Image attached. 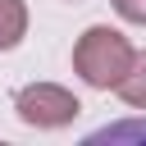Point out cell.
<instances>
[{
	"label": "cell",
	"instance_id": "obj_5",
	"mask_svg": "<svg viewBox=\"0 0 146 146\" xmlns=\"http://www.w3.org/2000/svg\"><path fill=\"white\" fill-rule=\"evenodd\" d=\"M110 5H114V14H119L123 23L146 27V0H110Z\"/></svg>",
	"mask_w": 146,
	"mask_h": 146
},
{
	"label": "cell",
	"instance_id": "obj_7",
	"mask_svg": "<svg viewBox=\"0 0 146 146\" xmlns=\"http://www.w3.org/2000/svg\"><path fill=\"white\" fill-rule=\"evenodd\" d=\"M68 5H78V0H68Z\"/></svg>",
	"mask_w": 146,
	"mask_h": 146
},
{
	"label": "cell",
	"instance_id": "obj_2",
	"mask_svg": "<svg viewBox=\"0 0 146 146\" xmlns=\"http://www.w3.org/2000/svg\"><path fill=\"white\" fill-rule=\"evenodd\" d=\"M14 114H18V123H27L36 132H59V128L78 123L82 100L59 82H27L14 91Z\"/></svg>",
	"mask_w": 146,
	"mask_h": 146
},
{
	"label": "cell",
	"instance_id": "obj_4",
	"mask_svg": "<svg viewBox=\"0 0 146 146\" xmlns=\"http://www.w3.org/2000/svg\"><path fill=\"white\" fill-rule=\"evenodd\" d=\"M114 91H119V100H123L128 110L146 114V50H137V55H132V68L123 73V82H119Z\"/></svg>",
	"mask_w": 146,
	"mask_h": 146
},
{
	"label": "cell",
	"instance_id": "obj_3",
	"mask_svg": "<svg viewBox=\"0 0 146 146\" xmlns=\"http://www.w3.org/2000/svg\"><path fill=\"white\" fill-rule=\"evenodd\" d=\"M27 23H32L27 0H0V55H9V50H18V46H23Z\"/></svg>",
	"mask_w": 146,
	"mask_h": 146
},
{
	"label": "cell",
	"instance_id": "obj_1",
	"mask_svg": "<svg viewBox=\"0 0 146 146\" xmlns=\"http://www.w3.org/2000/svg\"><path fill=\"white\" fill-rule=\"evenodd\" d=\"M132 55H137V46H132L119 27L91 23V27L73 41V73H78V82L91 87V91H114V87L123 82V73L132 68Z\"/></svg>",
	"mask_w": 146,
	"mask_h": 146
},
{
	"label": "cell",
	"instance_id": "obj_6",
	"mask_svg": "<svg viewBox=\"0 0 146 146\" xmlns=\"http://www.w3.org/2000/svg\"><path fill=\"white\" fill-rule=\"evenodd\" d=\"M96 137H110V141H119V137H146V123H114V128H100Z\"/></svg>",
	"mask_w": 146,
	"mask_h": 146
}]
</instances>
